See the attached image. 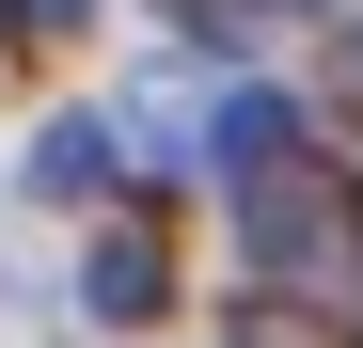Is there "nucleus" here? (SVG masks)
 Instances as JSON below:
<instances>
[{
  "mask_svg": "<svg viewBox=\"0 0 363 348\" xmlns=\"http://www.w3.org/2000/svg\"><path fill=\"white\" fill-rule=\"evenodd\" d=\"M32 174H48V190H111V127H48Z\"/></svg>",
  "mask_w": 363,
  "mask_h": 348,
  "instance_id": "2",
  "label": "nucleus"
},
{
  "mask_svg": "<svg viewBox=\"0 0 363 348\" xmlns=\"http://www.w3.org/2000/svg\"><path fill=\"white\" fill-rule=\"evenodd\" d=\"M158 285H174L158 222H111V238H95V269H79V301H95V317H158Z\"/></svg>",
  "mask_w": 363,
  "mask_h": 348,
  "instance_id": "1",
  "label": "nucleus"
}]
</instances>
